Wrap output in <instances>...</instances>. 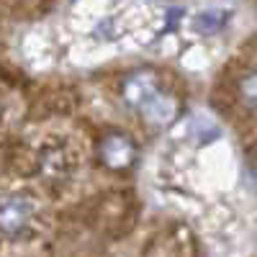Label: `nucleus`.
I'll list each match as a JSON object with an SVG mask.
<instances>
[{"instance_id": "f257e3e1", "label": "nucleus", "mask_w": 257, "mask_h": 257, "mask_svg": "<svg viewBox=\"0 0 257 257\" xmlns=\"http://www.w3.org/2000/svg\"><path fill=\"white\" fill-rule=\"evenodd\" d=\"M31 216H34V206L26 198H11L0 206V231L8 234V237H16L29 226Z\"/></svg>"}, {"instance_id": "f03ea898", "label": "nucleus", "mask_w": 257, "mask_h": 257, "mask_svg": "<svg viewBox=\"0 0 257 257\" xmlns=\"http://www.w3.org/2000/svg\"><path fill=\"white\" fill-rule=\"evenodd\" d=\"M139 111L144 113V118H147L149 123H155V126H167L170 121L175 118L178 105H175V100L170 98L167 93L155 90L152 95H149V98L139 105Z\"/></svg>"}, {"instance_id": "7ed1b4c3", "label": "nucleus", "mask_w": 257, "mask_h": 257, "mask_svg": "<svg viewBox=\"0 0 257 257\" xmlns=\"http://www.w3.org/2000/svg\"><path fill=\"white\" fill-rule=\"evenodd\" d=\"M134 155H137L134 144L128 142L126 137H118V134L105 137L103 144H100V157H103V162L108 165V167H113V170L128 167V165L134 162Z\"/></svg>"}, {"instance_id": "20e7f679", "label": "nucleus", "mask_w": 257, "mask_h": 257, "mask_svg": "<svg viewBox=\"0 0 257 257\" xmlns=\"http://www.w3.org/2000/svg\"><path fill=\"white\" fill-rule=\"evenodd\" d=\"M229 21H231L229 8H203V11L196 13V18H193V29L206 34V36H213V34H219Z\"/></svg>"}, {"instance_id": "39448f33", "label": "nucleus", "mask_w": 257, "mask_h": 257, "mask_svg": "<svg viewBox=\"0 0 257 257\" xmlns=\"http://www.w3.org/2000/svg\"><path fill=\"white\" fill-rule=\"evenodd\" d=\"M155 90H160V85H157V80L152 77V75H147V72H139V75H134V77H128V82H126V100L134 105V108H139V105L152 95Z\"/></svg>"}]
</instances>
